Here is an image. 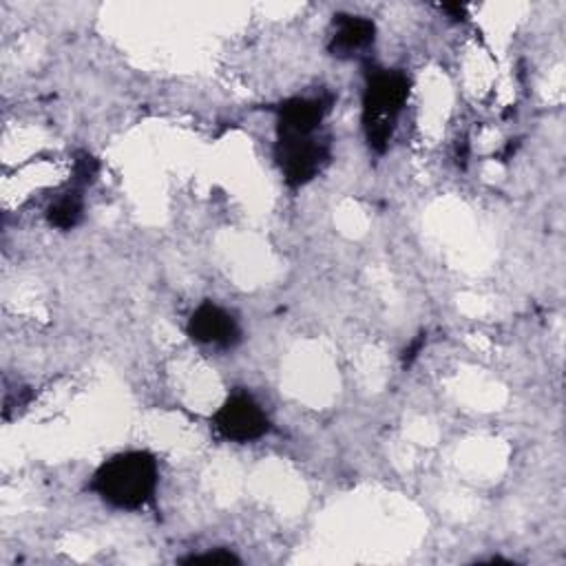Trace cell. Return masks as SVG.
<instances>
[{"label": "cell", "mask_w": 566, "mask_h": 566, "mask_svg": "<svg viewBox=\"0 0 566 566\" xmlns=\"http://www.w3.org/2000/svg\"><path fill=\"white\" fill-rule=\"evenodd\" d=\"M411 80L400 69L380 66L365 60L360 93V128L367 148L382 155L398 128V119L409 99Z\"/></svg>", "instance_id": "6da1fadb"}, {"label": "cell", "mask_w": 566, "mask_h": 566, "mask_svg": "<svg viewBox=\"0 0 566 566\" xmlns=\"http://www.w3.org/2000/svg\"><path fill=\"white\" fill-rule=\"evenodd\" d=\"M159 486L157 458L146 449H128L106 458L91 475L88 491L111 509L139 511L155 500Z\"/></svg>", "instance_id": "7a4b0ae2"}, {"label": "cell", "mask_w": 566, "mask_h": 566, "mask_svg": "<svg viewBox=\"0 0 566 566\" xmlns=\"http://www.w3.org/2000/svg\"><path fill=\"white\" fill-rule=\"evenodd\" d=\"M332 159V142L321 130L314 135H276L274 161L287 188H303L316 179Z\"/></svg>", "instance_id": "3957f363"}, {"label": "cell", "mask_w": 566, "mask_h": 566, "mask_svg": "<svg viewBox=\"0 0 566 566\" xmlns=\"http://www.w3.org/2000/svg\"><path fill=\"white\" fill-rule=\"evenodd\" d=\"M210 424L221 440L248 444L265 438L272 429L270 416L248 391H232L210 416Z\"/></svg>", "instance_id": "277c9868"}, {"label": "cell", "mask_w": 566, "mask_h": 566, "mask_svg": "<svg viewBox=\"0 0 566 566\" xmlns=\"http://www.w3.org/2000/svg\"><path fill=\"white\" fill-rule=\"evenodd\" d=\"M186 334L197 345L214 349H234L243 338L241 325L234 314L214 301H203L190 312Z\"/></svg>", "instance_id": "5b68a950"}, {"label": "cell", "mask_w": 566, "mask_h": 566, "mask_svg": "<svg viewBox=\"0 0 566 566\" xmlns=\"http://www.w3.org/2000/svg\"><path fill=\"white\" fill-rule=\"evenodd\" d=\"M334 95H294L276 106L274 111V133L276 135H314L321 130L327 113L332 111Z\"/></svg>", "instance_id": "8992f818"}, {"label": "cell", "mask_w": 566, "mask_h": 566, "mask_svg": "<svg viewBox=\"0 0 566 566\" xmlns=\"http://www.w3.org/2000/svg\"><path fill=\"white\" fill-rule=\"evenodd\" d=\"M376 22L356 13H336L327 38V53L336 60H367L376 42Z\"/></svg>", "instance_id": "52a82bcc"}, {"label": "cell", "mask_w": 566, "mask_h": 566, "mask_svg": "<svg viewBox=\"0 0 566 566\" xmlns=\"http://www.w3.org/2000/svg\"><path fill=\"white\" fill-rule=\"evenodd\" d=\"M46 223L55 230H73L84 219V195L82 188L71 186L69 190L60 192L49 206H46Z\"/></svg>", "instance_id": "ba28073f"}, {"label": "cell", "mask_w": 566, "mask_h": 566, "mask_svg": "<svg viewBox=\"0 0 566 566\" xmlns=\"http://www.w3.org/2000/svg\"><path fill=\"white\" fill-rule=\"evenodd\" d=\"M97 172H99V161L91 153L80 150L73 159V186L84 190L95 181Z\"/></svg>", "instance_id": "9c48e42d"}, {"label": "cell", "mask_w": 566, "mask_h": 566, "mask_svg": "<svg viewBox=\"0 0 566 566\" xmlns=\"http://www.w3.org/2000/svg\"><path fill=\"white\" fill-rule=\"evenodd\" d=\"M184 564H239L241 559L232 553V551H226V548H214V551H208V553H192L188 557L181 559Z\"/></svg>", "instance_id": "30bf717a"}]
</instances>
